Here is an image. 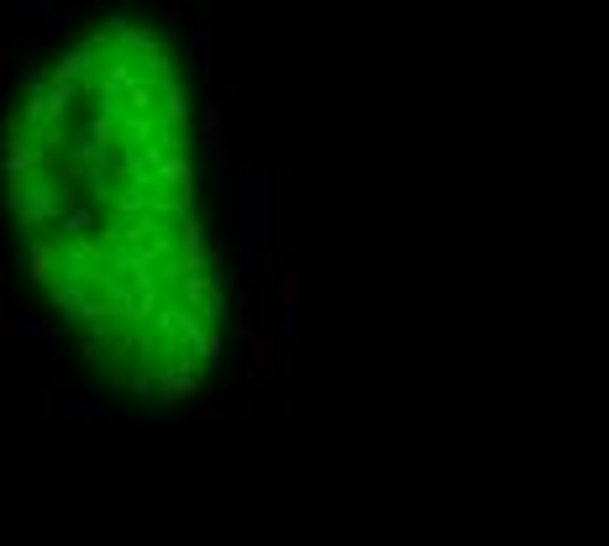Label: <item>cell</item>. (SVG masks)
Instances as JSON below:
<instances>
[{"mask_svg": "<svg viewBox=\"0 0 609 546\" xmlns=\"http://www.w3.org/2000/svg\"><path fill=\"white\" fill-rule=\"evenodd\" d=\"M242 179H247V189H242V200H247V247H242V252H258V247L268 242V195H263V168H247Z\"/></svg>", "mask_w": 609, "mask_h": 546, "instance_id": "1", "label": "cell"}, {"mask_svg": "<svg viewBox=\"0 0 609 546\" xmlns=\"http://www.w3.org/2000/svg\"><path fill=\"white\" fill-rule=\"evenodd\" d=\"M247 378H252V384H268V378H274V341H268V336L247 332Z\"/></svg>", "mask_w": 609, "mask_h": 546, "instance_id": "2", "label": "cell"}, {"mask_svg": "<svg viewBox=\"0 0 609 546\" xmlns=\"http://www.w3.org/2000/svg\"><path fill=\"white\" fill-rule=\"evenodd\" d=\"M278 326H284V336L300 332V300H295V258L284 263V284H278Z\"/></svg>", "mask_w": 609, "mask_h": 546, "instance_id": "3", "label": "cell"}, {"mask_svg": "<svg viewBox=\"0 0 609 546\" xmlns=\"http://www.w3.org/2000/svg\"><path fill=\"white\" fill-rule=\"evenodd\" d=\"M63 415L68 421H105V405H85V395H68V405H63Z\"/></svg>", "mask_w": 609, "mask_h": 546, "instance_id": "4", "label": "cell"}, {"mask_svg": "<svg viewBox=\"0 0 609 546\" xmlns=\"http://www.w3.org/2000/svg\"><path fill=\"white\" fill-rule=\"evenodd\" d=\"M195 59H200V74H211V68H215V32L211 27H200V32H195Z\"/></svg>", "mask_w": 609, "mask_h": 546, "instance_id": "5", "label": "cell"}, {"mask_svg": "<svg viewBox=\"0 0 609 546\" xmlns=\"http://www.w3.org/2000/svg\"><path fill=\"white\" fill-rule=\"evenodd\" d=\"M195 415H200V421H232V415H237V405H200Z\"/></svg>", "mask_w": 609, "mask_h": 546, "instance_id": "6", "label": "cell"}, {"mask_svg": "<svg viewBox=\"0 0 609 546\" xmlns=\"http://www.w3.org/2000/svg\"><path fill=\"white\" fill-rule=\"evenodd\" d=\"M200 122L211 132V142H221V105H200Z\"/></svg>", "mask_w": 609, "mask_h": 546, "instance_id": "7", "label": "cell"}]
</instances>
